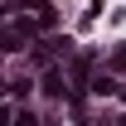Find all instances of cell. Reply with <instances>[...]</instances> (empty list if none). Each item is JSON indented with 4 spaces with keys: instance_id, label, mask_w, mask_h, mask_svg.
<instances>
[{
    "instance_id": "1",
    "label": "cell",
    "mask_w": 126,
    "mask_h": 126,
    "mask_svg": "<svg viewBox=\"0 0 126 126\" xmlns=\"http://www.w3.org/2000/svg\"><path fill=\"white\" fill-rule=\"evenodd\" d=\"M15 126H39V121H34L29 111H19V116H15Z\"/></svg>"
},
{
    "instance_id": "2",
    "label": "cell",
    "mask_w": 126,
    "mask_h": 126,
    "mask_svg": "<svg viewBox=\"0 0 126 126\" xmlns=\"http://www.w3.org/2000/svg\"><path fill=\"white\" fill-rule=\"evenodd\" d=\"M116 68H126V48H116Z\"/></svg>"
},
{
    "instance_id": "3",
    "label": "cell",
    "mask_w": 126,
    "mask_h": 126,
    "mask_svg": "<svg viewBox=\"0 0 126 126\" xmlns=\"http://www.w3.org/2000/svg\"><path fill=\"white\" fill-rule=\"evenodd\" d=\"M121 126H126V121H121Z\"/></svg>"
}]
</instances>
